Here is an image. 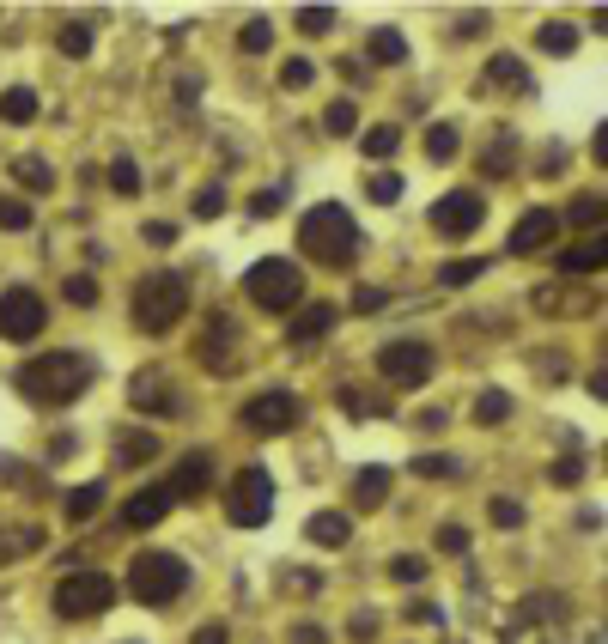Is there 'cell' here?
<instances>
[{
    "label": "cell",
    "instance_id": "6da1fadb",
    "mask_svg": "<svg viewBox=\"0 0 608 644\" xmlns=\"http://www.w3.org/2000/svg\"><path fill=\"white\" fill-rule=\"evenodd\" d=\"M92 371L98 365L86 353H37V359H25L13 371V383H19L25 401H37V408H67V401H80L92 389Z\"/></svg>",
    "mask_w": 608,
    "mask_h": 644
},
{
    "label": "cell",
    "instance_id": "7a4b0ae2",
    "mask_svg": "<svg viewBox=\"0 0 608 644\" xmlns=\"http://www.w3.org/2000/svg\"><path fill=\"white\" fill-rule=\"evenodd\" d=\"M298 250L311 256V262H323V268H347L359 256V225H353V213L341 201H317L311 213H304V225H298Z\"/></svg>",
    "mask_w": 608,
    "mask_h": 644
},
{
    "label": "cell",
    "instance_id": "3957f363",
    "mask_svg": "<svg viewBox=\"0 0 608 644\" xmlns=\"http://www.w3.org/2000/svg\"><path fill=\"white\" fill-rule=\"evenodd\" d=\"M183 316H189V280L177 268H159L134 286V329L140 335H171Z\"/></svg>",
    "mask_w": 608,
    "mask_h": 644
},
{
    "label": "cell",
    "instance_id": "277c9868",
    "mask_svg": "<svg viewBox=\"0 0 608 644\" xmlns=\"http://www.w3.org/2000/svg\"><path fill=\"white\" fill-rule=\"evenodd\" d=\"M183 590H189V566H183L177 553L146 547V553H134V559H128V596H134V602L165 608V602H177Z\"/></svg>",
    "mask_w": 608,
    "mask_h": 644
},
{
    "label": "cell",
    "instance_id": "5b68a950",
    "mask_svg": "<svg viewBox=\"0 0 608 644\" xmlns=\"http://www.w3.org/2000/svg\"><path fill=\"white\" fill-rule=\"evenodd\" d=\"M244 292H250V304H262V310H292V304L304 298V274H298L292 256H262V262L244 274Z\"/></svg>",
    "mask_w": 608,
    "mask_h": 644
},
{
    "label": "cell",
    "instance_id": "8992f818",
    "mask_svg": "<svg viewBox=\"0 0 608 644\" xmlns=\"http://www.w3.org/2000/svg\"><path fill=\"white\" fill-rule=\"evenodd\" d=\"M116 602V578L110 572H67L55 584V614L61 620H92Z\"/></svg>",
    "mask_w": 608,
    "mask_h": 644
},
{
    "label": "cell",
    "instance_id": "52a82bcc",
    "mask_svg": "<svg viewBox=\"0 0 608 644\" xmlns=\"http://www.w3.org/2000/svg\"><path fill=\"white\" fill-rule=\"evenodd\" d=\"M274 517V480L262 462H244L238 480H232V523L238 529H262Z\"/></svg>",
    "mask_w": 608,
    "mask_h": 644
},
{
    "label": "cell",
    "instance_id": "ba28073f",
    "mask_svg": "<svg viewBox=\"0 0 608 644\" xmlns=\"http://www.w3.org/2000/svg\"><path fill=\"white\" fill-rule=\"evenodd\" d=\"M43 322H49V310H43V298L31 286H7V292H0V341L25 347V341L43 335Z\"/></svg>",
    "mask_w": 608,
    "mask_h": 644
},
{
    "label": "cell",
    "instance_id": "9c48e42d",
    "mask_svg": "<svg viewBox=\"0 0 608 644\" xmlns=\"http://www.w3.org/2000/svg\"><path fill=\"white\" fill-rule=\"evenodd\" d=\"M377 377H384L390 389H420L432 377V347L426 341H390L384 353H377Z\"/></svg>",
    "mask_w": 608,
    "mask_h": 644
},
{
    "label": "cell",
    "instance_id": "30bf717a",
    "mask_svg": "<svg viewBox=\"0 0 608 644\" xmlns=\"http://www.w3.org/2000/svg\"><path fill=\"white\" fill-rule=\"evenodd\" d=\"M250 432H262V438H274V432H292L298 420H304V401L292 395V389H268V395H256V401H244V414H238Z\"/></svg>",
    "mask_w": 608,
    "mask_h": 644
},
{
    "label": "cell",
    "instance_id": "8fae6325",
    "mask_svg": "<svg viewBox=\"0 0 608 644\" xmlns=\"http://www.w3.org/2000/svg\"><path fill=\"white\" fill-rule=\"evenodd\" d=\"M481 219H487V207H481V195H475V189H456V195L432 201V213H426V225H432L438 237H450V244H463V237H469Z\"/></svg>",
    "mask_w": 608,
    "mask_h": 644
},
{
    "label": "cell",
    "instance_id": "7c38bea8",
    "mask_svg": "<svg viewBox=\"0 0 608 644\" xmlns=\"http://www.w3.org/2000/svg\"><path fill=\"white\" fill-rule=\"evenodd\" d=\"M554 237H560V213L554 207H529L517 225H511V256H536V250H548L554 244Z\"/></svg>",
    "mask_w": 608,
    "mask_h": 644
},
{
    "label": "cell",
    "instance_id": "4fadbf2b",
    "mask_svg": "<svg viewBox=\"0 0 608 644\" xmlns=\"http://www.w3.org/2000/svg\"><path fill=\"white\" fill-rule=\"evenodd\" d=\"M207 487H213V456H207V450H189V456L177 462V474L165 480V493H171V505H177V499H201Z\"/></svg>",
    "mask_w": 608,
    "mask_h": 644
},
{
    "label": "cell",
    "instance_id": "5bb4252c",
    "mask_svg": "<svg viewBox=\"0 0 608 644\" xmlns=\"http://www.w3.org/2000/svg\"><path fill=\"white\" fill-rule=\"evenodd\" d=\"M232 341H238V322L232 316H207V335H201V365L207 371H232Z\"/></svg>",
    "mask_w": 608,
    "mask_h": 644
},
{
    "label": "cell",
    "instance_id": "9a60e30c",
    "mask_svg": "<svg viewBox=\"0 0 608 644\" xmlns=\"http://www.w3.org/2000/svg\"><path fill=\"white\" fill-rule=\"evenodd\" d=\"M165 511H171V493L165 487H146V493H134L122 505V523L128 529H152V523H165Z\"/></svg>",
    "mask_w": 608,
    "mask_h": 644
},
{
    "label": "cell",
    "instance_id": "2e32d148",
    "mask_svg": "<svg viewBox=\"0 0 608 644\" xmlns=\"http://www.w3.org/2000/svg\"><path fill=\"white\" fill-rule=\"evenodd\" d=\"M128 401H134V408H146V414H171V408H177L171 389H165V371H140V377L128 383Z\"/></svg>",
    "mask_w": 608,
    "mask_h": 644
},
{
    "label": "cell",
    "instance_id": "e0dca14e",
    "mask_svg": "<svg viewBox=\"0 0 608 644\" xmlns=\"http://www.w3.org/2000/svg\"><path fill=\"white\" fill-rule=\"evenodd\" d=\"M304 535H311L317 547H347V541H353V523H347L341 511H317L311 523H304Z\"/></svg>",
    "mask_w": 608,
    "mask_h": 644
},
{
    "label": "cell",
    "instance_id": "ac0fdd59",
    "mask_svg": "<svg viewBox=\"0 0 608 644\" xmlns=\"http://www.w3.org/2000/svg\"><path fill=\"white\" fill-rule=\"evenodd\" d=\"M384 499H390V468H377V462L359 468V480H353V505L371 511V505H384Z\"/></svg>",
    "mask_w": 608,
    "mask_h": 644
},
{
    "label": "cell",
    "instance_id": "d6986e66",
    "mask_svg": "<svg viewBox=\"0 0 608 644\" xmlns=\"http://www.w3.org/2000/svg\"><path fill=\"white\" fill-rule=\"evenodd\" d=\"M329 322H335V304H304V310L292 316V341L304 347V341H317V335H329Z\"/></svg>",
    "mask_w": 608,
    "mask_h": 644
},
{
    "label": "cell",
    "instance_id": "ffe728a7",
    "mask_svg": "<svg viewBox=\"0 0 608 644\" xmlns=\"http://www.w3.org/2000/svg\"><path fill=\"white\" fill-rule=\"evenodd\" d=\"M481 79H493V86H499V92H523V86H529V67H523L517 55H493Z\"/></svg>",
    "mask_w": 608,
    "mask_h": 644
},
{
    "label": "cell",
    "instance_id": "44dd1931",
    "mask_svg": "<svg viewBox=\"0 0 608 644\" xmlns=\"http://www.w3.org/2000/svg\"><path fill=\"white\" fill-rule=\"evenodd\" d=\"M456 152H463V134H456V122H432V128H426V158H432V165H450Z\"/></svg>",
    "mask_w": 608,
    "mask_h": 644
},
{
    "label": "cell",
    "instance_id": "7402d4cb",
    "mask_svg": "<svg viewBox=\"0 0 608 644\" xmlns=\"http://www.w3.org/2000/svg\"><path fill=\"white\" fill-rule=\"evenodd\" d=\"M37 92L31 86H7V92H0V122H37Z\"/></svg>",
    "mask_w": 608,
    "mask_h": 644
},
{
    "label": "cell",
    "instance_id": "603a6c76",
    "mask_svg": "<svg viewBox=\"0 0 608 644\" xmlns=\"http://www.w3.org/2000/svg\"><path fill=\"white\" fill-rule=\"evenodd\" d=\"M152 456H159V438H152V432H122V438H116V462H122V468H140V462H152Z\"/></svg>",
    "mask_w": 608,
    "mask_h": 644
},
{
    "label": "cell",
    "instance_id": "cb8c5ba5",
    "mask_svg": "<svg viewBox=\"0 0 608 644\" xmlns=\"http://www.w3.org/2000/svg\"><path fill=\"white\" fill-rule=\"evenodd\" d=\"M602 256H608V244H602V237H590V244H578V250H560V274H596Z\"/></svg>",
    "mask_w": 608,
    "mask_h": 644
},
{
    "label": "cell",
    "instance_id": "d4e9b609",
    "mask_svg": "<svg viewBox=\"0 0 608 644\" xmlns=\"http://www.w3.org/2000/svg\"><path fill=\"white\" fill-rule=\"evenodd\" d=\"M396 146H402V128H396V122H377V128L359 134V152H365V158H390Z\"/></svg>",
    "mask_w": 608,
    "mask_h": 644
},
{
    "label": "cell",
    "instance_id": "484cf974",
    "mask_svg": "<svg viewBox=\"0 0 608 644\" xmlns=\"http://www.w3.org/2000/svg\"><path fill=\"white\" fill-rule=\"evenodd\" d=\"M505 414H511V395L505 389H481L475 395V420L481 426H505Z\"/></svg>",
    "mask_w": 608,
    "mask_h": 644
},
{
    "label": "cell",
    "instance_id": "4316f807",
    "mask_svg": "<svg viewBox=\"0 0 608 644\" xmlns=\"http://www.w3.org/2000/svg\"><path fill=\"white\" fill-rule=\"evenodd\" d=\"M371 61H390V67H396V61H408V37H402V31H390V25H384V31H371Z\"/></svg>",
    "mask_w": 608,
    "mask_h": 644
},
{
    "label": "cell",
    "instance_id": "83f0119b",
    "mask_svg": "<svg viewBox=\"0 0 608 644\" xmlns=\"http://www.w3.org/2000/svg\"><path fill=\"white\" fill-rule=\"evenodd\" d=\"M481 274H487V256H456V262L438 268L444 286H469V280H481Z\"/></svg>",
    "mask_w": 608,
    "mask_h": 644
},
{
    "label": "cell",
    "instance_id": "f1b7e54d",
    "mask_svg": "<svg viewBox=\"0 0 608 644\" xmlns=\"http://www.w3.org/2000/svg\"><path fill=\"white\" fill-rule=\"evenodd\" d=\"M511 158H517V140H511L505 128H499L493 152H481V171H487V177H505V171H511Z\"/></svg>",
    "mask_w": 608,
    "mask_h": 644
},
{
    "label": "cell",
    "instance_id": "f546056e",
    "mask_svg": "<svg viewBox=\"0 0 608 644\" xmlns=\"http://www.w3.org/2000/svg\"><path fill=\"white\" fill-rule=\"evenodd\" d=\"M55 43H61V55H67V61H86V55H92V25H61V37H55Z\"/></svg>",
    "mask_w": 608,
    "mask_h": 644
},
{
    "label": "cell",
    "instance_id": "4dcf8cb0",
    "mask_svg": "<svg viewBox=\"0 0 608 644\" xmlns=\"http://www.w3.org/2000/svg\"><path fill=\"white\" fill-rule=\"evenodd\" d=\"M536 43H542L548 55H572V49H578V31L554 19V25H542V31H536Z\"/></svg>",
    "mask_w": 608,
    "mask_h": 644
},
{
    "label": "cell",
    "instance_id": "1f68e13d",
    "mask_svg": "<svg viewBox=\"0 0 608 644\" xmlns=\"http://www.w3.org/2000/svg\"><path fill=\"white\" fill-rule=\"evenodd\" d=\"M13 171H19V183H25L31 195H43V189H55V171L43 165V158H19V165H13Z\"/></svg>",
    "mask_w": 608,
    "mask_h": 644
},
{
    "label": "cell",
    "instance_id": "d6a6232c",
    "mask_svg": "<svg viewBox=\"0 0 608 644\" xmlns=\"http://www.w3.org/2000/svg\"><path fill=\"white\" fill-rule=\"evenodd\" d=\"M98 505H104V487H73V493H67V517H73V523H86Z\"/></svg>",
    "mask_w": 608,
    "mask_h": 644
},
{
    "label": "cell",
    "instance_id": "836d02e7",
    "mask_svg": "<svg viewBox=\"0 0 608 644\" xmlns=\"http://www.w3.org/2000/svg\"><path fill=\"white\" fill-rule=\"evenodd\" d=\"M238 43H244V55H268V49H274V25H268V19H250V25L238 31Z\"/></svg>",
    "mask_w": 608,
    "mask_h": 644
},
{
    "label": "cell",
    "instance_id": "e575fe53",
    "mask_svg": "<svg viewBox=\"0 0 608 644\" xmlns=\"http://www.w3.org/2000/svg\"><path fill=\"white\" fill-rule=\"evenodd\" d=\"M323 128H329V134H353V128H359V110H353V98H335V104L323 110Z\"/></svg>",
    "mask_w": 608,
    "mask_h": 644
},
{
    "label": "cell",
    "instance_id": "d590c367",
    "mask_svg": "<svg viewBox=\"0 0 608 644\" xmlns=\"http://www.w3.org/2000/svg\"><path fill=\"white\" fill-rule=\"evenodd\" d=\"M0 231H31V201L0 195Z\"/></svg>",
    "mask_w": 608,
    "mask_h": 644
},
{
    "label": "cell",
    "instance_id": "8d00e7d4",
    "mask_svg": "<svg viewBox=\"0 0 608 644\" xmlns=\"http://www.w3.org/2000/svg\"><path fill=\"white\" fill-rule=\"evenodd\" d=\"M311 79H317V67L304 61V55H292V61L280 67V86H286V92H304V86H311Z\"/></svg>",
    "mask_w": 608,
    "mask_h": 644
},
{
    "label": "cell",
    "instance_id": "74e56055",
    "mask_svg": "<svg viewBox=\"0 0 608 644\" xmlns=\"http://www.w3.org/2000/svg\"><path fill=\"white\" fill-rule=\"evenodd\" d=\"M110 189L116 195H140V165H134V158H116V165H110Z\"/></svg>",
    "mask_w": 608,
    "mask_h": 644
},
{
    "label": "cell",
    "instance_id": "f35d334b",
    "mask_svg": "<svg viewBox=\"0 0 608 644\" xmlns=\"http://www.w3.org/2000/svg\"><path fill=\"white\" fill-rule=\"evenodd\" d=\"M390 578H396V584H420V578H426V559H420V553H396V559H390Z\"/></svg>",
    "mask_w": 608,
    "mask_h": 644
},
{
    "label": "cell",
    "instance_id": "ab89813d",
    "mask_svg": "<svg viewBox=\"0 0 608 644\" xmlns=\"http://www.w3.org/2000/svg\"><path fill=\"white\" fill-rule=\"evenodd\" d=\"M298 31H304V37H329V31H335V13H329V7H304V13H298Z\"/></svg>",
    "mask_w": 608,
    "mask_h": 644
},
{
    "label": "cell",
    "instance_id": "60d3db41",
    "mask_svg": "<svg viewBox=\"0 0 608 644\" xmlns=\"http://www.w3.org/2000/svg\"><path fill=\"white\" fill-rule=\"evenodd\" d=\"M61 292H67V304H98V280L92 274H67Z\"/></svg>",
    "mask_w": 608,
    "mask_h": 644
},
{
    "label": "cell",
    "instance_id": "b9f144b4",
    "mask_svg": "<svg viewBox=\"0 0 608 644\" xmlns=\"http://www.w3.org/2000/svg\"><path fill=\"white\" fill-rule=\"evenodd\" d=\"M365 195L390 207V201H402V177H396V171H384V177H371V183H365Z\"/></svg>",
    "mask_w": 608,
    "mask_h": 644
},
{
    "label": "cell",
    "instance_id": "7bdbcfd3",
    "mask_svg": "<svg viewBox=\"0 0 608 644\" xmlns=\"http://www.w3.org/2000/svg\"><path fill=\"white\" fill-rule=\"evenodd\" d=\"M414 474H426V480H450V474H456V456H414Z\"/></svg>",
    "mask_w": 608,
    "mask_h": 644
},
{
    "label": "cell",
    "instance_id": "ee69618b",
    "mask_svg": "<svg viewBox=\"0 0 608 644\" xmlns=\"http://www.w3.org/2000/svg\"><path fill=\"white\" fill-rule=\"evenodd\" d=\"M195 213H201V219H219V213H225V189H219V183H207V189L195 195Z\"/></svg>",
    "mask_w": 608,
    "mask_h": 644
},
{
    "label": "cell",
    "instance_id": "f6af8a7d",
    "mask_svg": "<svg viewBox=\"0 0 608 644\" xmlns=\"http://www.w3.org/2000/svg\"><path fill=\"white\" fill-rule=\"evenodd\" d=\"M596 219H602V195H578V201H572V225L584 231V225H596Z\"/></svg>",
    "mask_w": 608,
    "mask_h": 644
},
{
    "label": "cell",
    "instance_id": "bcb514c9",
    "mask_svg": "<svg viewBox=\"0 0 608 644\" xmlns=\"http://www.w3.org/2000/svg\"><path fill=\"white\" fill-rule=\"evenodd\" d=\"M487 517H493L499 529H517V523H523V505H517V499H493V505H487Z\"/></svg>",
    "mask_w": 608,
    "mask_h": 644
},
{
    "label": "cell",
    "instance_id": "7dc6e473",
    "mask_svg": "<svg viewBox=\"0 0 608 644\" xmlns=\"http://www.w3.org/2000/svg\"><path fill=\"white\" fill-rule=\"evenodd\" d=\"M584 480V456H560L554 462V487H578Z\"/></svg>",
    "mask_w": 608,
    "mask_h": 644
},
{
    "label": "cell",
    "instance_id": "c3c4849f",
    "mask_svg": "<svg viewBox=\"0 0 608 644\" xmlns=\"http://www.w3.org/2000/svg\"><path fill=\"white\" fill-rule=\"evenodd\" d=\"M140 231H146V244H159V250H171V244H177V225H171V219H146Z\"/></svg>",
    "mask_w": 608,
    "mask_h": 644
},
{
    "label": "cell",
    "instance_id": "681fc988",
    "mask_svg": "<svg viewBox=\"0 0 608 644\" xmlns=\"http://www.w3.org/2000/svg\"><path fill=\"white\" fill-rule=\"evenodd\" d=\"M438 547H444V553H463V547H469V529H463V523H444V529H438Z\"/></svg>",
    "mask_w": 608,
    "mask_h": 644
},
{
    "label": "cell",
    "instance_id": "f907efd6",
    "mask_svg": "<svg viewBox=\"0 0 608 644\" xmlns=\"http://www.w3.org/2000/svg\"><path fill=\"white\" fill-rule=\"evenodd\" d=\"M250 213H280V189H262V195L250 201Z\"/></svg>",
    "mask_w": 608,
    "mask_h": 644
},
{
    "label": "cell",
    "instance_id": "816d5d0a",
    "mask_svg": "<svg viewBox=\"0 0 608 644\" xmlns=\"http://www.w3.org/2000/svg\"><path fill=\"white\" fill-rule=\"evenodd\" d=\"M292 644H329V632H323V626H298Z\"/></svg>",
    "mask_w": 608,
    "mask_h": 644
},
{
    "label": "cell",
    "instance_id": "f5cc1de1",
    "mask_svg": "<svg viewBox=\"0 0 608 644\" xmlns=\"http://www.w3.org/2000/svg\"><path fill=\"white\" fill-rule=\"evenodd\" d=\"M353 638H359V644H371V638H377V620H371V614H359V620H353Z\"/></svg>",
    "mask_w": 608,
    "mask_h": 644
},
{
    "label": "cell",
    "instance_id": "db71d44e",
    "mask_svg": "<svg viewBox=\"0 0 608 644\" xmlns=\"http://www.w3.org/2000/svg\"><path fill=\"white\" fill-rule=\"evenodd\" d=\"M195 644H225V626H201V632H195Z\"/></svg>",
    "mask_w": 608,
    "mask_h": 644
}]
</instances>
